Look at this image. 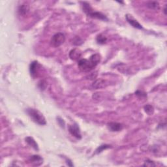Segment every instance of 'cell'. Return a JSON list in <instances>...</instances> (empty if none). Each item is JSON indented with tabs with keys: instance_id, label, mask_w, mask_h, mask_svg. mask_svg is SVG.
I'll return each mask as SVG.
<instances>
[{
	"instance_id": "obj_13",
	"label": "cell",
	"mask_w": 167,
	"mask_h": 167,
	"mask_svg": "<svg viewBox=\"0 0 167 167\" xmlns=\"http://www.w3.org/2000/svg\"><path fill=\"white\" fill-rule=\"evenodd\" d=\"M29 7L28 4H26V3H24V4H22L20 6H19L18 9L19 15L21 16H26L29 12Z\"/></svg>"
},
{
	"instance_id": "obj_23",
	"label": "cell",
	"mask_w": 167,
	"mask_h": 167,
	"mask_svg": "<svg viewBox=\"0 0 167 167\" xmlns=\"http://www.w3.org/2000/svg\"><path fill=\"white\" fill-rule=\"evenodd\" d=\"M164 11L165 15H166V5H165V8H164V11Z\"/></svg>"
},
{
	"instance_id": "obj_18",
	"label": "cell",
	"mask_w": 167,
	"mask_h": 167,
	"mask_svg": "<svg viewBox=\"0 0 167 167\" xmlns=\"http://www.w3.org/2000/svg\"><path fill=\"white\" fill-rule=\"evenodd\" d=\"M111 148V146L110 145H108V144H104V145H101V146H99V148H98L97 149H96V154H98V153H100L102 152L103 150L104 149H106L108 148Z\"/></svg>"
},
{
	"instance_id": "obj_20",
	"label": "cell",
	"mask_w": 167,
	"mask_h": 167,
	"mask_svg": "<svg viewBox=\"0 0 167 167\" xmlns=\"http://www.w3.org/2000/svg\"><path fill=\"white\" fill-rule=\"evenodd\" d=\"M58 122L59 125H60L61 127H63V128H65V122H64L63 119H61V117H58Z\"/></svg>"
},
{
	"instance_id": "obj_1",
	"label": "cell",
	"mask_w": 167,
	"mask_h": 167,
	"mask_svg": "<svg viewBox=\"0 0 167 167\" xmlns=\"http://www.w3.org/2000/svg\"><path fill=\"white\" fill-rule=\"evenodd\" d=\"M82 6L83 11L91 18L101 20H108L106 16L103 13L97 11H94V10L91 7L90 3L87 2H81Z\"/></svg>"
},
{
	"instance_id": "obj_2",
	"label": "cell",
	"mask_w": 167,
	"mask_h": 167,
	"mask_svg": "<svg viewBox=\"0 0 167 167\" xmlns=\"http://www.w3.org/2000/svg\"><path fill=\"white\" fill-rule=\"evenodd\" d=\"M26 112L31 117L33 122H34L35 123L38 124L39 125H45L47 124L45 117L38 110L34 109H28L26 110Z\"/></svg>"
},
{
	"instance_id": "obj_22",
	"label": "cell",
	"mask_w": 167,
	"mask_h": 167,
	"mask_svg": "<svg viewBox=\"0 0 167 167\" xmlns=\"http://www.w3.org/2000/svg\"><path fill=\"white\" fill-rule=\"evenodd\" d=\"M66 163H67V165L68 166H73V163H72V161H71L70 159H66Z\"/></svg>"
},
{
	"instance_id": "obj_4",
	"label": "cell",
	"mask_w": 167,
	"mask_h": 167,
	"mask_svg": "<svg viewBox=\"0 0 167 167\" xmlns=\"http://www.w3.org/2000/svg\"><path fill=\"white\" fill-rule=\"evenodd\" d=\"M65 41V36L63 34V33L59 32L55 34L54 35H53V37L51 39V44L52 46H53L54 47L57 48L60 47L61 44H63L64 43V42Z\"/></svg>"
},
{
	"instance_id": "obj_9",
	"label": "cell",
	"mask_w": 167,
	"mask_h": 167,
	"mask_svg": "<svg viewBox=\"0 0 167 167\" xmlns=\"http://www.w3.org/2000/svg\"><path fill=\"white\" fill-rule=\"evenodd\" d=\"M82 55V51L80 49L75 48L73 50H71L69 52V58L73 60H79Z\"/></svg>"
},
{
	"instance_id": "obj_17",
	"label": "cell",
	"mask_w": 167,
	"mask_h": 167,
	"mask_svg": "<svg viewBox=\"0 0 167 167\" xmlns=\"http://www.w3.org/2000/svg\"><path fill=\"white\" fill-rule=\"evenodd\" d=\"M144 110L146 114H148V115H152V114H153V112H154V109L153 107L150 105V104H148L144 106Z\"/></svg>"
},
{
	"instance_id": "obj_15",
	"label": "cell",
	"mask_w": 167,
	"mask_h": 167,
	"mask_svg": "<svg viewBox=\"0 0 167 167\" xmlns=\"http://www.w3.org/2000/svg\"><path fill=\"white\" fill-rule=\"evenodd\" d=\"M96 41L97 42L98 44H103L104 43H106V41H107V38L105 37V36H104L102 34H99L97 36V38H96Z\"/></svg>"
},
{
	"instance_id": "obj_5",
	"label": "cell",
	"mask_w": 167,
	"mask_h": 167,
	"mask_svg": "<svg viewBox=\"0 0 167 167\" xmlns=\"http://www.w3.org/2000/svg\"><path fill=\"white\" fill-rule=\"evenodd\" d=\"M69 131L71 134L72 135L74 136L75 138L77 139H82V135L80 133V130L79 127H78V124L74 123L73 125H70L68 127Z\"/></svg>"
},
{
	"instance_id": "obj_11",
	"label": "cell",
	"mask_w": 167,
	"mask_h": 167,
	"mask_svg": "<svg viewBox=\"0 0 167 167\" xmlns=\"http://www.w3.org/2000/svg\"><path fill=\"white\" fill-rule=\"evenodd\" d=\"M38 65H39L38 62L36 61H33L30 64V66H29V71H30L31 76L33 78H35L36 75H37V70H38Z\"/></svg>"
},
{
	"instance_id": "obj_21",
	"label": "cell",
	"mask_w": 167,
	"mask_h": 167,
	"mask_svg": "<svg viewBox=\"0 0 167 167\" xmlns=\"http://www.w3.org/2000/svg\"><path fill=\"white\" fill-rule=\"evenodd\" d=\"M135 94L137 96H139V97H146V94L145 93H143L142 91H137L135 93Z\"/></svg>"
},
{
	"instance_id": "obj_8",
	"label": "cell",
	"mask_w": 167,
	"mask_h": 167,
	"mask_svg": "<svg viewBox=\"0 0 167 167\" xmlns=\"http://www.w3.org/2000/svg\"><path fill=\"white\" fill-rule=\"evenodd\" d=\"M125 17H126L127 21L128 22L129 24H130L131 25L133 28H136V29H143L142 25L140 24L139 23V22L137 21V20H136L131 15H127Z\"/></svg>"
},
{
	"instance_id": "obj_16",
	"label": "cell",
	"mask_w": 167,
	"mask_h": 167,
	"mask_svg": "<svg viewBox=\"0 0 167 167\" xmlns=\"http://www.w3.org/2000/svg\"><path fill=\"white\" fill-rule=\"evenodd\" d=\"M73 43L75 46H80L82 44L84 43V41L82 40V39H81L80 37H78V36H76V37H75L73 39Z\"/></svg>"
},
{
	"instance_id": "obj_14",
	"label": "cell",
	"mask_w": 167,
	"mask_h": 167,
	"mask_svg": "<svg viewBox=\"0 0 167 167\" xmlns=\"http://www.w3.org/2000/svg\"><path fill=\"white\" fill-rule=\"evenodd\" d=\"M146 6L150 9L152 10H158L159 9V4L157 1H148L146 3Z\"/></svg>"
},
{
	"instance_id": "obj_3",
	"label": "cell",
	"mask_w": 167,
	"mask_h": 167,
	"mask_svg": "<svg viewBox=\"0 0 167 167\" xmlns=\"http://www.w3.org/2000/svg\"><path fill=\"white\" fill-rule=\"evenodd\" d=\"M97 65L93 62L87 59H81L78 62V67L82 72H89L96 67Z\"/></svg>"
},
{
	"instance_id": "obj_19",
	"label": "cell",
	"mask_w": 167,
	"mask_h": 167,
	"mask_svg": "<svg viewBox=\"0 0 167 167\" xmlns=\"http://www.w3.org/2000/svg\"><path fill=\"white\" fill-rule=\"evenodd\" d=\"M144 166H155L156 165L155 164V163L151 161V160H146V161L144 162Z\"/></svg>"
},
{
	"instance_id": "obj_12",
	"label": "cell",
	"mask_w": 167,
	"mask_h": 167,
	"mask_svg": "<svg viewBox=\"0 0 167 167\" xmlns=\"http://www.w3.org/2000/svg\"><path fill=\"white\" fill-rule=\"evenodd\" d=\"M26 142L28 143V144L29 146H30L31 147H32L36 151H39V146L37 143L36 142L35 140L34 139V138L31 136H28L26 138Z\"/></svg>"
},
{
	"instance_id": "obj_6",
	"label": "cell",
	"mask_w": 167,
	"mask_h": 167,
	"mask_svg": "<svg viewBox=\"0 0 167 167\" xmlns=\"http://www.w3.org/2000/svg\"><path fill=\"white\" fill-rule=\"evenodd\" d=\"M109 82L103 78H99L93 82L92 87L95 89H101V88H106L109 85Z\"/></svg>"
},
{
	"instance_id": "obj_10",
	"label": "cell",
	"mask_w": 167,
	"mask_h": 167,
	"mask_svg": "<svg viewBox=\"0 0 167 167\" xmlns=\"http://www.w3.org/2000/svg\"><path fill=\"white\" fill-rule=\"evenodd\" d=\"M42 161L43 159L39 155H33L29 159V163L34 166H40L43 163Z\"/></svg>"
},
{
	"instance_id": "obj_7",
	"label": "cell",
	"mask_w": 167,
	"mask_h": 167,
	"mask_svg": "<svg viewBox=\"0 0 167 167\" xmlns=\"http://www.w3.org/2000/svg\"><path fill=\"white\" fill-rule=\"evenodd\" d=\"M107 127L110 131L117 132L122 130L123 125L122 123L117 122H110L107 124Z\"/></svg>"
}]
</instances>
